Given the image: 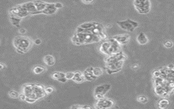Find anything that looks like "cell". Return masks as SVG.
Returning a JSON list of instances; mask_svg holds the SVG:
<instances>
[{"mask_svg": "<svg viewBox=\"0 0 174 109\" xmlns=\"http://www.w3.org/2000/svg\"><path fill=\"white\" fill-rule=\"evenodd\" d=\"M163 45L167 48H171L173 46V43L170 41H166L164 42Z\"/></svg>", "mask_w": 174, "mask_h": 109, "instance_id": "83f0119b", "label": "cell"}, {"mask_svg": "<svg viewBox=\"0 0 174 109\" xmlns=\"http://www.w3.org/2000/svg\"><path fill=\"white\" fill-rule=\"evenodd\" d=\"M93 71L94 75L97 78L101 76L104 73L103 70L100 68H98V67L94 68Z\"/></svg>", "mask_w": 174, "mask_h": 109, "instance_id": "603a6c76", "label": "cell"}, {"mask_svg": "<svg viewBox=\"0 0 174 109\" xmlns=\"http://www.w3.org/2000/svg\"><path fill=\"white\" fill-rule=\"evenodd\" d=\"M70 108H71V109H82V106L79 105H73V106H71Z\"/></svg>", "mask_w": 174, "mask_h": 109, "instance_id": "836d02e7", "label": "cell"}, {"mask_svg": "<svg viewBox=\"0 0 174 109\" xmlns=\"http://www.w3.org/2000/svg\"><path fill=\"white\" fill-rule=\"evenodd\" d=\"M4 65L2 63L0 64V70H2L3 69H4Z\"/></svg>", "mask_w": 174, "mask_h": 109, "instance_id": "8d00e7d4", "label": "cell"}, {"mask_svg": "<svg viewBox=\"0 0 174 109\" xmlns=\"http://www.w3.org/2000/svg\"><path fill=\"white\" fill-rule=\"evenodd\" d=\"M137 100L138 102H140L142 103H146L148 101V99L145 96H143V95L139 96L138 97Z\"/></svg>", "mask_w": 174, "mask_h": 109, "instance_id": "4316f807", "label": "cell"}, {"mask_svg": "<svg viewBox=\"0 0 174 109\" xmlns=\"http://www.w3.org/2000/svg\"><path fill=\"white\" fill-rule=\"evenodd\" d=\"M136 40L138 44L141 45H146L148 42V39L147 37L146 36V35L142 32H140L138 35Z\"/></svg>", "mask_w": 174, "mask_h": 109, "instance_id": "ac0fdd59", "label": "cell"}, {"mask_svg": "<svg viewBox=\"0 0 174 109\" xmlns=\"http://www.w3.org/2000/svg\"><path fill=\"white\" fill-rule=\"evenodd\" d=\"M34 42L28 37L20 35L16 37L13 40V45L16 52L20 54L28 52L31 48Z\"/></svg>", "mask_w": 174, "mask_h": 109, "instance_id": "5b68a950", "label": "cell"}, {"mask_svg": "<svg viewBox=\"0 0 174 109\" xmlns=\"http://www.w3.org/2000/svg\"><path fill=\"white\" fill-rule=\"evenodd\" d=\"M57 9L55 6V4H47L46 8L42 11V13L47 15H52L57 12Z\"/></svg>", "mask_w": 174, "mask_h": 109, "instance_id": "9a60e30c", "label": "cell"}, {"mask_svg": "<svg viewBox=\"0 0 174 109\" xmlns=\"http://www.w3.org/2000/svg\"><path fill=\"white\" fill-rule=\"evenodd\" d=\"M74 76H75V73H73V72H68V73H65V78L67 80H72Z\"/></svg>", "mask_w": 174, "mask_h": 109, "instance_id": "484cf974", "label": "cell"}, {"mask_svg": "<svg viewBox=\"0 0 174 109\" xmlns=\"http://www.w3.org/2000/svg\"><path fill=\"white\" fill-rule=\"evenodd\" d=\"M33 2L36 6L37 10V12L35 13V14L42 13V11L45 10V8H46L48 4L41 1H33Z\"/></svg>", "mask_w": 174, "mask_h": 109, "instance_id": "4fadbf2b", "label": "cell"}, {"mask_svg": "<svg viewBox=\"0 0 174 109\" xmlns=\"http://www.w3.org/2000/svg\"><path fill=\"white\" fill-rule=\"evenodd\" d=\"M114 105V102L113 100L104 97L97 100L95 104V108L98 109H109Z\"/></svg>", "mask_w": 174, "mask_h": 109, "instance_id": "30bf717a", "label": "cell"}, {"mask_svg": "<svg viewBox=\"0 0 174 109\" xmlns=\"http://www.w3.org/2000/svg\"><path fill=\"white\" fill-rule=\"evenodd\" d=\"M33 42H34V43L35 45H40V43H42V41L40 38H37V39H36L35 40L33 41Z\"/></svg>", "mask_w": 174, "mask_h": 109, "instance_id": "e575fe53", "label": "cell"}, {"mask_svg": "<svg viewBox=\"0 0 174 109\" xmlns=\"http://www.w3.org/2000/svg\"><path fill=\"white\" fill-rule=\"evenodd\" d=\"M45 87L39 84H27L23 87V93L27 98L38 100L46 95Z\"/></svg>", "mask_w": 174, "mask_h": 109, "instance_id": "3957f363", "label": "cell"}, {"mask_svg": "<svg viewBox=\"0 0 174 109\" xmlns=\"http://www.w3.org/2000/svg\"><path fill=\"white\" fill-rule=\"evenodd\" d=\"M37 100H36L35 99H32V98H26V102H28V103H30V104H32L33 103L35 102H36Z\"/></svg>", "mask_w": 174, "mask_h": 109, "instance_id": "f546056e", "label": "cell"}, {"mask_svg": "<svg viewBox=\"0 0 174 109\" xmlns=\"http://www.w3.org/2000/svg\"><path fill=\"white\" fill-rule=\"evenodd\" d=\"M174 66L173 65L170 64L168 66V68H169V69H173L174 68Z\"/></svg>", "mask_w": 174, "mask_h": 109, "instance_id": "74e56055", "label": "cell"}, {"mask_svg": "<svg viewBox=\"0 0 174 109\" xmlns=\"http://www.w3.org/2000/svg\"><path fill=\"white\" fill-rule=\"evenodd\" d=\"M84 4H88L92 3L94 0H81Z\"/></svg>", "mask_w": 174, "mask_h": 109, "instance_id": "4dcf8cb0", "label": "cell"}, {"mask_svg": "<svg viewBox=\"0 0 174 109\" xmlns=\"http://www.w3.org/2000/svg\"><path fill=\"white\" fill-rule=\"evenodd\" d=\"M111 88V85L110 84H104L97 85L94 90L95 98L98 100L104 98L106 94L109 91Z\"/></svg>", "mask_w": 174, "mask_h": 109, "instance_id": "9c48e42d", "label": "cell"}, {"mask_svg": "<svg viewBox=\"0 0 174 109\" xmlns=\"http://www.w3.org/2000/svg\"><path fill=\"white\" fill-rule=\"evenodd\" d=\"M126 56L122 51L107 56L105 59L106 73L112 75L121 70L125 63Z\"/></svg>", "mask_w": 174, "mask_h": 109, "instance_id": "6da1fadb", "label": "cell"}, {"mask_svg": "<svg viewBox=\"0 0 174 109\" xmlns=\"http://www.w3.org/2000/svg\"><path fill=\"white\" fill-rule=\"evenodd\" d=\"M45 90L46 95H49L50 94H52L54 92V88L51 86L46 87H45Z\"/></svg>", "mask_w": 174, "mask_h": 109, "instance_id": "d4e9b609", "label": "cell"}, {"mask_svg": "<svg viewBox=\"0 0 174 109\" xmlns=\"http://www.w3.org/2000/svg\"><path fill=\"white\" fill-rule=\"evenodd\" d=\"M93 67H89L88 68L85 69L84 72L83 73L86 81L91 82V81L95 80L97 78V77H95L94 75L93 71Z\"/></svg>", "mask_w": 174, "mask_h": 109, "instance_id": "8fae6325", "label": "cell"}, {"mask_svg": "<svg viewBox=\"0 0 174 109\" xmlns=\"http://www.w3.org/2000/svg\"><path fill=\"white\" fill-rule=\"evenodd\" d=\"M9 20L11 21L12 24L16 26V27H19L20 26V23L21 21V18L17 17V16H13L10 15L9 16Z\"/></svg>", "mask_w": 174, "mask_h": 109, "instance_id": "ffe728a7", "label": "cell"}, {"mask_svg": "<svg viewBox=\"0 0 174 109\" xmlns=\"http://www.w3.org/2000/svg\"><path fill=\"white\" fill-rule=\"evenodd\" d=\"M113 37L121 45H126L129 43L130 39V37L128 34L118 35Z\"/></svg>", "mask_w": 174, "mask_h": 109, "instance_id": "7c38bea8", "label": "cell"}, {"mask_svg": "<svg viewBox=\"0 0 174 109\" xmlns=\"http://www.w3.org/2000/svg\"><path fill=\"white\" fill-rule=\"evenodd\" d=\"M46 70V69L45 67L41 66V65H38L34 67L33 69V72L36 75H40L42 73H44Z\"/></svg>", "mask_w": 174, "mask_h": 109, "instance_id": "44dd1931", "label": "cell"}, {"mask_svg": "<svg viewBox=\"0 0 174 109\" xmlns=\"http://www.w3.org/2000/svg\"><path fill=\"white\" fill-rule=\"evenodd\" d=\"M8 95H9V97L14 98V99H16V98H19V95H20V94L18 93V92H16V90H11L9 93H8Z\"/></svg>", "mask_w": 174, "mask_h": 109, "instance_id": "cb8c5ba5", "label": "cell"}, {"mask_svg": "<svg viewBox=\"0 0 174 109\" xmlns=\"http://www.w3.org/2000/svg\"><path fill=\"white\" fill-rule=\"evenodd\" d=\"M19 32L21 35H24L26 32V30L24 28H20L19 30Z\"/></svg>", "mask_w": 174, "mask_h": 109, "instance_id": "d6a6232c", "label": "cell"}, {"mask_svg": "<svg viewBox=\"0 0 174 109\" xmlns=\"http://www.w3.org/2000/svg\"><path fill=\"white\" fill-rule=\"evenodd\" d=\"M9 15L13 16H17L20 18H23L28 16L30 13L26 9V8L23 7L21 4L18 5L16 7L11 8L9 11Z\"/></svg>", "mask_w": 174, "mask_h": 109, "instance_id": "ba28073f", "label": "cell"}, {"mask_svg": "<svg viewBox=\"0 0 174 109\" xmlns=\"http://www.w3.org/2000/svg\"><path fill=\"white\" fill-rule=\"evenodd\" d=\"M72 80L77 83H81L85 81V79L83 73L80 71H76L75 73V76Z\"/></svg>", "mask_w": 174, "mask_h": 109, "instance_id": "d6986e66", "label": "cell"}, {"mask_svg": "<svg viewBox=\"0 0 174 109\" xmlns=\"http://www.w3.org/2000/svg\"><path fill=\"white\" fill-rule=\"evenodd\" d=\"M92 109V107L89 106L88 105H83L82 106V109Z\"/></svg>", "mask_w": 174, "mask_h": 109, "instance_id": "d590c367", "label": "cell"}, {"mask_svg": "<svg viewBox=\"0 0 174 109\" xmlns=\"http://www.w3.org/2000/svg\"><path fill=\"white\" fill-rule=\"evenodd\" d=\"M134 6L140 14H148L151 10L150 0H134Z\"/></svg>", "mask_w": 174, "mask_h": 109, "instance_id": "8992f818", "label": "cell"}, {"mask_svg": "<svg viewBox=\"0 0 174 109\" xmlns=\"http://www.w3.org/2000/svg\"><path fill=\"white\" fill-rule=\"evenodd\" d=\"M102 40L99 36L85 32H76L71 38V41L73 44L78 46L97 43Z\"/></svg>", "mask_w": 174, "mask_h": 109, "instance_id": "7a4b0ae2", "label": "cell"}, {"mask_svg": "<svg viewBox=\"0 0 174 109\" xmlns=\"http://www.w3.org/2000/svg\"><path fill=\"white\" fill-rule=\"evenodd\" d=\"M117 24L121 29L129 32L134 31L135 29L137 28L138 26V22L129 19L123 21H117Z\"/></svg>", "mask_w": 174, "mask_h": 109, "instance_id": "52a82bcc", "label": "cell"}, {"mask_svg": "<svg viewBox=\"0 0 174 109\" xmlns=\"http://www.w3.org/2000/svg\"><path fill=\"white\" fill-rule=\"evenodd\" d=\"M55 7L58 9H60V8H62L63 7V5L62 4H61V3H59V2H57V3H55Z\"/></svg>", "mask_w": 174, "mask_h": 109, "instance_id": "1f68e13d", "label": "cell"}, {"mask_svg": "<svg viewBox=\"0 0 174 109\" xmlns=\"http://www.w3.org/2000/svg\"><path fill=\"white\" fill-rule=\"evenodd\" d=\"M43 62L45 64L48 66H52L55 64V59L51 55H47L43 58Z\"/></svg>", "mask_w": 174, "mask_h": 109, "instance_id": "e0dca14e", "label": "cell"}, {"mask_svg": "<svg viewBox=\"0 0 174 109\" xmlns=\"http://www.w3.org/2000/svg\"><path fill=\"white\" fill-rule=\"evenodd\" d=\"M53 79L61 83H65L67 80L65 78V73L61 72H55L52 74Z\"/></svg>", "mask_w": 174, "mask_h": 109, "instance_id": "5bb4252c", "label": "cell"}, {"mask_svg": "<svg viewBox=\"0 0 174 109\" xmlns=\"http://www.w3.org/2000/svg\"><path fill=\"white\" fill-rule=\"evenodd\" d=\"M169 105V101L166 99H162L158 103L159 107L161 109H165Z\"/></svg>", "mask_w": 174, "mask_h": 109, "instance_id": "7402d4cb", "label": "cell"}, {"mask_svg": "<svg viewBox=\"0 0 174 109\" xmlns=\"http://www.w3.org/2000/svg\"><path fill=\"white\" fill-rule=\"evenodd\" d=\"M26 96L25 95V94H24L23 93L20 94V95H19V98H20V100H22V101H26Z\"/></svg>", "mask_w": 174, "mask_h": 109, "instance_id": "f1b7e54d", "label": "cell"}, {"mask_svg": "<svg viewBox=\"0 0 174 109\" xmlns=\"http://www.w3.org/2000/svg\"><path fill=\"white\" fill-rule=\"evenodd\" d=\"M23 7L26 8V9L31 14H35L37 10L36 6L33 2H28L22 4Z\"/></svg>", "mask_w": 174, "mask_h": 109, "instance_id": "2e32d148", "label": "cell"}, {"mask_svg": "<svg viewBox=\"0 0 174 109\" xmlns=\"http://www.w3.org/2000/svg\"><path fill=\"white\" fill-rule=\"evenodd\" d=\"M100 51L106 56H109L122 51L121 45L114 37H112L101 43L100 46Z\"/></svg>", "mask_w": 174, "mask_h": 109, "instance_id": "277c9868", "label": "cell"}]
</instances>
